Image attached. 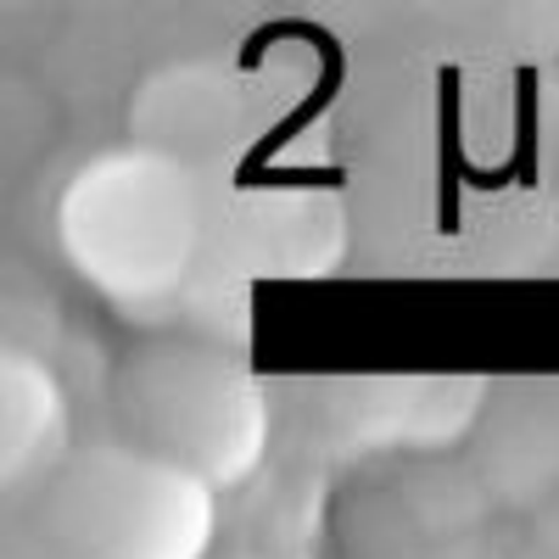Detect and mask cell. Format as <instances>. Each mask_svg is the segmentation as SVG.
<instances>
[{"instance_id": "obj_10", "label": "cell", "mask_w": 559, "mask_h": 559, "mask_svg": "<svg viewBox=\"0 0 559 559\" xmlns=\"http://www.w3.org/2000/svg\"><path fill=\"white\" fill-rule=\"evenodd\" d=\"M526 532H532V537H537V543H548V548H554V554H559V498H554V503H543V509H537V515H532V526H526Z\"/></svg>"}, {"instance_id": "obj_5", "label": "cell", "mask_w": 559, "mask_h": 559, "mask_svg": "<svg viewBox=\"0 0 559 559\" xmlns=\"http://www.w3.org/2000/svg\"><path fill=\"white\" fill-rule=\"evenodd\" d=\"M471 471L503 509H537L559 498V381H515L492 392L471 437Z\"/></svg>"}, {"instance_id": "obj_11", "label": "cell", "mask_w": 559, "mask_h": 559, "mask_svg": "<svg viewBox=\"0 0 559 559\" xmlns=\"http://www.w3.org/2000/svg\"><path fill=\"white\" fill-rule=\"evenodd\" d=\"M503 559H559V554H554L548 543H537V537L526 532V537H521L515 548H503Z\"/></svg>"}, {"instance_id": "obj_7", "label": "cell", "mask_w": 559, "mask_h": 559, "mask_svg": "<svg viewBox=\"0 0 559 559\" xmlns=\"http://www.w3.org/2000/svg\"><path fill=\"white\" fill-rule=\"evenodd\" d=\"M247 247L269 274L319 280L347 258V213L324 191H274L252 202Z\"/></svg>"}, {"instance_id": "obj_6", "label": "cell", "mask_w": 559, "mask_h": 559, "mask_svg": "<svg viewBox=\"0 0 559 559\" xmlns=\"http://www.w3.org/2000/svg\"><path fill=\"white\" fill-rule=\"evenodd\" d=\"M73 453L68 386L45 358L0 353V481L7 492H39Z\"/></svg>"}, {"instance_id": "obj_13", "label": "cell", "mask_w": 559, "mask_h": 559, "mask_svg": "<svg viewBox=\"0 0 559 559\" xmlns=\"http://www.w3.org/2000/svg\"><path fill=\"white\" fill-rule=\"evenodd\" d=\"M247 559H252V554H247Z\"/></svg>"}, {"instance_id": "obj_9", "label": "cell", "mask_w": 559, "mask_h": 559, "mask_svg": "<svg viewBox=\"0 0 559 559\" xmlns=\"http://www.w3.org/2000/svg\"><path fill=\"white\" fill-rule=\"evenodd\" d=\"M403 498H408V515L437 532V537H453V532H471L481 521V509L492 503L481 476L476 471H459V464H442V471H426V476H408L403 481Z\"/></svg>"}, {"instance_id": "obj_1", "label": "cell", "mask_w": 559, "mask_h": 559, "mask_svg": "<svg viewBox=\"0 0 559 559\" xmlns=\"http://www.w3.org/2000/svg\"><path fill=\"white\" fill-rule=\"evenodd\" d=\"M62 263L118 313L168 308L202 252V191L191 163L129 140L84 157L57 191Z\"/></svg>"}, {"instance_id": "obj_3", "label": "cell", "mask_w": 559, "mask_h": 559, "mask_svg": "<svg viewBox=\"0 0 559 559\" xmlns=\"http://www.w3.org/2000/svg\"><path fill=\"white\" fill-rule=\"evenodd\" d=\"M34 532L73 559H207L218 487L140 442H84L34 492Z\"/></svg>"}, {"instance_id": "obj_4", "label": "cell", "mask_w": 559, "mask_h": 559, "mask_svg": "<svg viewBox=\"0 0 559 559\" xmlns=\"http://www.w3.org/2000/svg\"><path fill=\"white\" fill-rule=\"evenodd\" d=\"M492 386L481 376H353L331 392L336 431L353 448L442 453L471 442Z\"/></svg>"}, {"instance_id": "obj_8", "label": "cell", "mask_w": 559, "mask_h": 559, "mask_svg": "<svg viewBox=\"0 0 559 559\" xmlns=\"http://www.w3.org/2000/svg\"><path fill=\"white\" fill-rule=\"evenodd\" d=\"M134 112H140L134 118L140 146L185 163V152L218 146V134L236 118V90L202 62H179V68H163L157 79H146Z\"/></svg>"}, {"instance_id": "obj_2", "label": "cell", "mask_w": 559, "mask_h": 559, "mask_svg": "<svg viewBox=\"0 0 559 559\" xmlns=\"http://www.w3.org/2000/svg\"><path fill=\"white\" fill-rule=\"evenodd\" d=\"M112 408L129 442L229 492L258 476L269 453V397L252 364L229 347L157 336L112 376Z\"/></svg>"}, {"instance_id": "obj_12", "label": "cell", "mask_w": 559, "mask_h": 559, "mask_svg": "<svg viewBox=\"0 0 559 559\" xmlns=\"http://www.w3.org/2000/svg\"><path fill=\"white\" fill-rule=\"evenodd\" d=\"M34 559H73V554H62V548H51V543H39V554Z\"/></svg>"}]
</instances>
